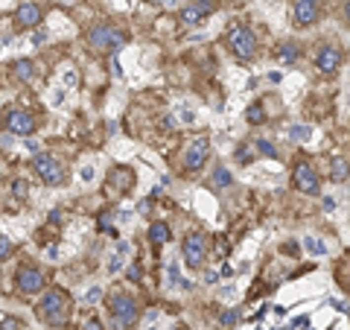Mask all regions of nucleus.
Listing matches in <instances>:
<instances>
[{
	"label": "nucleus",
	"instance_id": "obj_11",
	"mask_svg": "<svg viewBox=\"0 0 350 330\" xmlns=\"http://www.w3.org/2000/svg\"><path fill=\"white\" fill-rule=\"evenodd\" d=\"M207 155H210V143H207L204 137L193 140L190 152H187V169H198V166L207 161Z\"/></svg>",
	"mask_w": 350,
	"mask_h": 330
},
{
	"label": "nucleus",
	"instance_id": "obj_9",
	"mask_svg": "<svg viewBox=\"0 0 350 330\" xmlns=\"http://www.w3.org/2000/svg\"><path fill=\"white\" fill-rule=\"evenodd\" d=\"M315 65H318L321 73H336L342 65V50L339 47H321L315 53Z\"/></svg>",
	"mask_w": 350,
	"mask_h": 330
},
{
	"label": "nucleus",
	"instance_id": "obj_12",
	"mask_svg": "<svg viewBox=\"0 0 350 330\" xmlns=\"http://www.w3.org/2000/svg\"><path fill=\"white\" fill-rule=\"evenodd\" d=\"M213 12V3L210 0H198V3H193V6H187L184 12H181V21L187 24V27H193V24H198L201 18H207Z\"/></svg>",
	"mask_w": 350,
	"mask_h": 330
},
{
	"label": "nucleus",
	"instance_id": "obj_5",
	"mask_svg": "<svg viewBox=\"0 0 350 330\" xmlns=\"http://www.w3.org/2000/svg\"><path fill=\"white\" fill-rule=\"evenodd\" d=\"M292 181L304 193H318V175H315V169L307 164V161H298V166L292 169Z\"/></svg>",
	"mask_w": 350,
	"mask_h": 330
},
{
	"label": "nucleus",
	"instance_id": "obj_3",
	"mask_svg": "<svg viewBox=\"0 0 350 330\" xmlns=\"http://www.w3.org/2000/svg\"><path fill=\"white\" fill-rule=\"evenodd\" d=\"M111 313H114V330H126L128 325H134L137 322V316H140V310H137V304L126 295H117L111 301Z\"/></svg>",
	"mask_w": 350,
	"mask_h": 330
},
{
	"label": "nucleus",
	"instance_id": "obj_24",
	"mask_svg": "<svg viewBox=\"0 0 350 330\" xmlns=\"http://www.w3.org/2000/svg\"><path fill=\"white\" fill-rule=\"evenodd\" d=\"M213 181H216V184H225V187H228V184H231V172L219 166V169H216V175H213Z\"/></svg>",
	"mask_w": 350,
	"mask_h": 330
},
{
	"label": "nucleus",
	"instance_id": "obj_22",
	"mask_svg": "<svg viewBox=\"0 0 350 330\" xmlns=\"http://www.w3.org/2000/svg\"><path fill=\"white\" fill-rule=\"evenodd\" d=\"M6 257H12V240L0 234V260H6Z\"/></svg>",
	"mask_w": 350,
	"mask_h": 330
},
{
	"label": "nucleus",
	"instance_id": "obj_20",
	"mask_svg": "<svg viewBox=\"0 0 350 330\" xmlns=\"http://www.w3.org/2000/svg\"><path fill=\"white\" fill-rule=\"evenodd\" d=\"M277 56H280V62H295V59H298V47H292V44H283Z\"/></svg>",
	"mask_w": 350,
	"mask_h": 330
},
{
	"label": "nucleus",
	"instance_id": "obj_26",
	"mask_svg": "<svg viewBox=\"0 0 350 330\" xmlns=\"http://www.w3.org/2000/svg\"><path fill=\"white\" fill-rule=\"evenodd\" d=\"M15 196L18 199L27 196V181H15Z\"/></svg>",
	"mask_w": 350,
	"mask_h": 330
},
{
	"label": "nucleus",
	"instance_id": "obj_16",
	"mask_svg": "<svg viewBox=\"0 0 350 330\" xmlns=\"http://www.w3.org/2000/svg\"><path fill=\"white\" fill-rule=\"evenodd\" d=\"M15 73H18V79H24V82H27V79H32V76H35V67H32V62L21 59V62L15 65Z\"/></svg>",
	"mask_w": 350,
	"mask_h": 330
},
{
	"label": "nucleus",
	"instance_id": "obj_25",
	"mask_svg": "<svg viewBox=\"0 0 350 330\" xmlns=\"http://www.w3.org/2000/svg\"><path fill=\"white\" fill-rule=\"evenodd\" d=\"M222 325H225V328L236 325V310H225V313H222Z\"/></svg>",
	"mask_w": 350,
	"mask_h": 330
},
{
	"label": "nucleus",
	"instance_id": "obj_31",
	"mask_svg": "<svg viewBox=\"0 0 350 330\" xmlns=\"http://www.w3.org/2000/svg\"><path fill=\"white\" fill-rule=\"evenodd\" d=\"M99 298H102V292H99V289H91V292H88V301H99Z\"/></svg>",
	"mask_w": 350,
	"mask_h": 330
},
{
	"label": "nucleus",
	"instance_id": "obj_2",
	"mask_svg": "<svg viewBox=\"0 0 350 330\" xmlns=\"http://www.w3.org/2000/svg\"><path fill=\"white\" fill-rule=\"evenodd\" d=\"M41 316L50 322V325H64L67 322V295L59 292V289H53V292H47L44 301H41Z\"/></svg>",
	"mask_w": 350,
	"mask_h": 330
},
{
	"label": "nucleus",
	"instance_id": "obj_17",
	"mask_svg": "<svg viewBox=\"0 0 350 330\" xmlns=\"http://www.w3.org/2000/svg\"><path fill=\"white\" fill-rule=\"evenodd\" d=\"M245 117H248V123H263V117H266V111H263V105L254 102V105H248V111H245Z\"/></svg>",
	"mask_w": 350,
	"mask_h": 330
},
{
	"label": "nucleus",
	"instance_id": "obj_29",
	"mask_svg": "<svg viewBox=\"0 0 350 330\" xmlns=\"http://www.w3.org/2000/svg\"><path fill=\"white\" fill-rule=\"evenodd\" d=\"M128 278L131 281H140V266H128Z\"/></svg>",
	"mask_w": 350,
	"mask_h": 330
},
{
	"label": "nucleus",
	"instance_id": "obj_19",
	"mask_svg": "<svg viewBox=\"0 0 350 330\" xmlns=\"http://www.w3.org/2000/svg\"><path fill=\"white\" fill-rule=\"evenodd\" d=\"M310 134H312L310 126H292V129H289V137H292V140H307Z\"/></svg>",
	"mask_w": 350,
	"mask_h": 330
},
{
	"label": "nucleus",
	"instance_id": "obj_18",
	"mask_svg": "<svg viewBox=\"0 0 350 330\" xmlns=\"http://www.w3.org/2000/svg\"><path fill=\"white\" fill-rule=\"evenodd\" d=\"M333 178L336 181H348V164H345V158L333 161Z\"/></svg>",
	"mask_w": 350,
	"mask_h": 330
},
{
	"label": "nucleus",
	"instance_id": "obj_23",
	"mask_svg": "<svg viewBox=\"0 0 350 330\" xmlns=\"http://www.w3.org/2000/svg\"><path fill=\"white\" fill-rule=\"evenodd\" d=\"M257 149H260L263 155H269V158H277V149H274L269 140H257Z\"/></svg>",
	"mask_w": 350,
	"mask_h": 330
},
{
	"label": "nucleus",
	"instance_id": "obj_6",
	"mask_svg": "<svg viewBox=\"0 0 350 330\" xmlns=\"http://www.w3.org/2000/svg\"><path fill=\"white\" fill-rule=\"evenodd\" d=\"M35 172L47 181V184H62L64 172H62V164L50 155H35Z\"/></svg>",
	"mask_w": 350,
	"mask_h": 330
},
{
	"label": "nucleus",
	"instance_id": "obj_34",
	"mask_svg": "<svg viewBox=\"0 0 350 330\" xmlns=\"http://www.w3.org/2000/svg\"><path fill=\"white\" fill-rule=\"evenodd\" d=\"M149 3H160V0H149Z\"/></svg>",
	"mask_w": 350,
	"mask_h": 330
},
{
	"label": "nucleus",
	"instance_id": "obj_13",
	"mask_svg": "<svg viewBox=\"0 0 350 330\" xmlns=\"http://www.w3.org/2000/svg\"><path fill=\"white\" fill-rule=\"evenodd\" d=\"M315 9H318V0H298L295 3V21H298V27H310L315 21Z\"/></svg>",
	"mask_w": 350,
	"mask_h": 330
},
{
	"label": "nucleus",
	"instance_id": "obj_28",
	"mask_svg": "<svg viewBox=\"0 0 350 330\" xmlns=\"http://www.w3.org/2000/svg\"><path fill=\"white\" fill-rule=\"evenodd\" d=\"M47 41V33H35L32 35V47H38V44H44Z\"/></svg>",
	"mask_w": 350,
	"mask_h": 330
},
{
	"label": "nucleus",
	"instance_id": "obj_8",
	"mask_svg": "<svg viewBox=\"0 0 350 330\" xmlns=\"http://www.w3.org/2000/svg\"><path fill=\"white\" fill-rule=\"evenodd\" d=\"M6 129L15 134H32L35 132V117L27 111H9L6 114Z\"/></svg>",
	"mask_w": 350,
	"mask_h": 330
},
{
	"label": "nucleus",
	"instance_id": "obj_14",
	"mask_svg": "<svg viewBox=\"0 0 350 330\" xmlns=\"http://www.w3.org/2000/svg\"><path fill=\"white\" fill-rule=\"evenodd\" d=\"M38 21H41V9H38L35 3H21V6H18V24L35 27Z\"/></svg>",
	"mask_w": 350,
	"mask_h": 330
},
{
	"label": "nucleus",
	"instance_id": "obj_7",
	"mask_svg": "<svg viewBox=\"0 0 350 330\" xmlns=\"http://www.w3.org/2000/svg\"><path fill=\"white\" fill-rule=\"evenodd\" d=\"M204 248H207V243H204V234H187V240H184V260L187 266H195L204 260Z\"/></svg>",
	"mask_w": 350,
	"mask_h": 330
},
{
	"label": "nucleus",
	"instance_id": "obj_32",
	"mask_svg": "<svg viewBox=\"0 0 350 330\" xmlns=\"http://www.w3.org/2000/svg\"><path fill=\"white\" fill-rule=\"evenodd\" d=\"M85 330H105V328H102L99 322H88V325H85Z\"/></svg>",
	"mask_w": 350,
	"mask_h": 330
},
{
	"label": "nucleus",
	"instance_id": "obj_15",
	"mask_svg": "<svg viewBox=\"0 0 350 330\" xmlns=\"http://www.w3.org/2000/svg\"><path fill=\"white\" fill-rule=\"evenodd\" d=\"M149 240H152L155 246H163V243L169 240V225H166V222H152V228H149Z\"/></svg>",
	"mask_w": 350,
	"mask_h": 330
},
{
	"label": "nucleus",
	"instance_id": "obj_4",
	"mask_svg": "<svg viewBox=\"0 0 350 330\" xmlns=\"http://www.w3.org/2000/svg\"><path fill=\"white\" fill-rule=\"evenodd\" d=\"M91 44H94L96 50H120L123 44H126V35L117 33V30H111V27H96V30H91Z\"/></svg>",
	"mask_w": 350,
	"mask_h": 330
},
{
	"label": "nucleus",
	"instance_id": "obj_10",
	"mask_svg": "<svg viewBox=\"0 0 350 330\" xmlns=\"http://www.w3.org/2000/svg\"><path fill=\"white\" fill-rule=\"evenodd\" d=\"M41 287H44V275L38 269H21L18 272V289L21 292L35 295V292H41Z\"/></svg>",
	"mask_w": 350,
	"mask_h": 330
},
{
	"label": "nucleus",
	"instance_id": "obj_33",
	"mask_svg": "<svg viewBox=\"0 0 350 330\" xmlns=\"http://www.w3.org/2000/svg\"><path fill=\"white\" fill-rule=\"evenodd\" d=\"M64 6H73V3H76V0H62Z\"/></svg>",
	"mask_w": 350,
	"mask_h": 330
},
{
	"label": "nucleus",
	"instance_id": "obj_21",
	"mask_svg": "<svg viewBox=\"0 0 350 330\" xmlns=\"http://www.w3.org/2000/svg\"><path fill=\"white\" fill-rule=\"evenodd\" d=\"M304 246L312 251V254H327V248H324V243H318V240H312V237H307L304 240Z\"/></svg>",
	"mask_w": 350,
	"mask_h": 330
},
{
	"label": "nucleus",
	"instance_id": "obj_27",
	"mask_svg": "<svg viewBox=\"0 0 350 330\" xmlns=\"http://www.w3.org/2000/svg\"><path fill=\"white\" fill-rule=\"evenodd\" d=\"M21 325L15 322V319H3V325H0V330H18Z\"/></svg>",
	"mask_w": 350,
	"mask_h": 330
},
{
	"label": "nucleus",
	"instance_id": "obj_30",
	"mask_svg": "<svg viewBox=\"0 0 350 330\" xmlns=\"http://www.w3.org/2000/svg\"><path fill=\"white\" fill-rule=\"evenodd\" d=\"M236 158H239V161H251V152H248V149H239Z\"/></svg>",
	"mask_w": 350,
	"mask_h": 330
},
{
	"label": "nucleus",
	"instance_id": "obj_1",
	"mask_svg": "<svg viewBox=\"0 0 350 330\" xmlns=\"http://www.w3.org/2000/svg\"><path fill=\"white\" fill-rule=\"evenodd\" d=\"M228 44H231V50H233V56H236L239 62L254 59L257 38H254V33H251L248 27H233V30H231V38H228Z\"/></svg>",
	"mask_w": 350,
	"mask_h": 330
}]
</instances>
